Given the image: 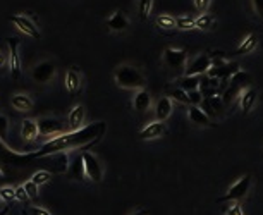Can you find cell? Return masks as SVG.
<instances>
[{
	"label": "cell",
	"instance_id": "43",
	"mask_svg": "<svg viewBox=\"0 0 263 215\" xmlns=\"http://www.w3.org/2000/svg\"><path fill=\"white\" fill-rule=\"evenodd\" d=\"M6 64H9L6 56H4V53H0V69H4V67H6Z\"/></svg>",
	"mask_w": 263,
	"mask_h": 215
},
{
	"label": "cell",
	"instance_id": "34",
	"mask_svg": "<svg viewBox=\"0 0 263 215\" xmlns=\"http://www.w3.org/2000/svg\"><path fill=\"white\" fill-rule=\"evenodd\" d=\"M178 30H194V19L189 16H178Z\"/></svg>",
	"mask_w": 263,
	"mask_h": 215
},
{
	"label": "cell",
	"instance_id": "13",
	"mask_svg": "<svg viewBox=\"0 0 263 215\" xmlns=\"http://www.w3.org/2000/svg\"><path fill=\"white\" fill-rule=\"evenodd\" d=\"M53 76H55V66L50 61H43L36 64L33 71H31V77H33L36 83H42V85L50 83V81L53 79Z\"/></svg>",
	"mask_w": 263,
	"mask_h": 215
},
{
	"label": "cell",
	"instance_id": "33",
	"mask_svg": "<svg viewBox=\"0 0 263 215\" xmlns=\"http://www.w3.org/2000/svg\"><path fill=\"white\" fill-rule=\"evenodd\" d=\"M0 198L4 200V203H11V201H14L16 200V187H11V186L0 187Z\"/></svg>",
	"mask_w": 263,
	"mask_h": 215
},
{
	"label": "cell",
	"instance_id": "10",
	"mask_svg": "<svg viewBox=\"0 0 263 215\" xmlns=\"http://www.w3.org/2000/svg\"><path fill=\"white\" fill-rule=\"evenodd\" d=\"M201 111L210 119H217L224 116L225 103L222 100V95H214V97H203V102L199 103Z\"/></svg>",
	"mask_w": 263,
	"mask_h": 215
},
{
	"label": "cell",
	"instance_id": "39",
	"mask_svg": "<svg viewBox=\"0 0 263 215\" xmlns=\"http://www.w3.org/2000/svg\"><path fill=\"white\" fill-rule=\"evenodd\" d=\"M188 97H189V105H199L203 102V93L199 90L188 91Z\"/></svg>",
	"mask_w": 263,
	"mask_h": 215
},
{
	"label": "cell",
	"instance_id": "20",
	"mask_svg": "<svg viewBox=\"0 0 263 215\" xmlns=\"http://www.w3.org/2000/svg\"><path fill=\"white\" fill-rule=\"evenodd\" d=\"M172 111H174V103H172V98H169L167 95L158 100L157 105H155V116H157L158 121L165 122L167 119L172 116Z\"/></svg>",
	"mask_w": 263,
	"mask_h": 215
},
{
	"label": "cell",
	"instance_id": "11",
	"mask_svg": "<svg viewBox=\"0 0 263 215\" xmlns=\"http://www.w3.org/2000/svg\"><path fill=\"white\" fill-rule=\"evenodd\" d=\"M210 67H212V57L208 56V53H199V56H196L191 62L188 64V66H186L184 74L201 76V74H207Z\"/></svg>",
	"mask_w": 263,
	"mask_h": 215
},
{
	"label": "cell",
	"instance_id": "14",
	"mask_svg": "<svg viewBox=\"0 0 263 215\" xmlns=\"http://www.w3.org/2000/svg\"><path fill=\"white\" fill-rule=\"evenodd\" d=\"M38 131L42 136H59L64 132V126L61 124L59 119H52V117H45L38 121Z\"/></svg>",
	"mask_w": 263,
	"mask_h": 215
},
{
	"label": "cell",
	"instance_id": "27",
	"mask_svg": "<svg viewBox=\"0 0 263 215\" xmlns=\"http://www.w3.org/2000/svg\"><path fill=\"white\" fill-rule=\"evenodd\" d=\"M201 76H188L184 74L183 77H179V79H176V85L179 86V88H183L184 91H194V90H199V85H201Z\"/></svg>",
	"mask_w": 263,
	"mask_h": 215
},
{
	"label": "cell",
	"instance_id": "1",
	"mask_svg": "<svg viewBox=\"0 0 263 215\" xmlns=\"http://www.w3.org/2000/svg\"><path fill=\"white\" fill-rule=\"evenodd\" d=\"M105 131H107V124L103 121H98L90 126L79 127L76 131L62 132V135L53 136L52 140L43 143L40 146V150L30 153V158H42L50 153L69 152V150H76V148H88V146L98 143L103 138Z\"/></svg>",
	"mask_w": 263,
	"mask_h": 215
},
{
	"label": "cell",
	"instance_id": "46",
	"mask_svg": "<svg viewBox=\"0 0 263 215\" xmlns=\"http://www.w3.org/2000/svg\"><path fill=\"white\" fill-rule=\"evenodd\" d=\"M2 179H4V172L0 171V181H2Z\"/></svg>",
	"mask_w": 263,
	"mask_h": 215
},
{
	"label": "cell",
	"instance_id": "17",
	"mask_svg": "<svg viewBox=\"0 0 263 215\" xmlns=\"http://www.w3.org/2000/svg\"><path fill=\"white\" fill-rule=\"evenodd\" d=\"M81 85H83L81 71L76 66L69 67V71L66 72V90L69 91L71 95H76L81 91Z\"/></svg>",
	"mask_w": 263,
	"mask_h": 215
},
{
	"label": "cell",
	"instance_id": "6",
	"mask_svg": "<svg viewBox=\"0 0 263 215\" xmlns=\"http://www.w3.org/2000/svg\"><path fill=\"white\" fill-rule=\"evenodd\" d=\"M249 186H251V176L244 174V176L238 182H234L232 186L227 190V193L224 196H220L219 201H241L244 196L248 195Z\"/></svg>",
	"mask_w": 263,
	"mask_h": 215
},
{
	"label": "cell",
	"instance_id": "22",
	"mask_svg": "<svg viewBox=\"0 0 263 215\" xmlns=\"http://www.w3.org/2000/svg\"><path fill=\"white\" fill-rule=\"evenodd\" d=\"M84 117H86L84 107L83 105H76V107L69 112V117H67V124H69L71 131H76V129H79V127H83Z\"/></svg>",
	"mask_w": 263,
	"mask_h": 215
},
{
	"label": "cell",
	"instance_id": "3",
	"mask_svg": "<svg viewBox=\"0 0 263 215\" xmlns=\"http://www.w3.org/2000/svg\"><path fill=\"white\" fill-rule=\"evenodd\" d=\"M249 83H251V77H249L248 72H244L241 69L236 72V74L229 79V85L225 86L224 91H222V100H224L225 107L241 97L243 91L249 88Z\"/></svg>",
	"mask_w": 263,
	"mask_h": 215
},
{
	"label": "cell",
	"instance_id": "5",
	"mask_svg": "<svg viewBox=\"0 0 263 215\" xmlns=\"http://www.w3.org/2000/svg\"><path fill=\"white\" fill-rule=\"evenodd\" d=\"M19 38L16 36H11L7 38V47H9V56H7V66L9 72H11L12 79H19L21 72H22V64H21V56H19Z\"/></svg>",
	"mask_w": 263,
	"mask_h": 215
},
{
	"label": "cell",
	"instance_id": "28",
	"mask_svg": "<svg viewBox=\"0 0 263 215\" xmlns=\"http://www.w3.org/2000/svg\"><path fill=\"white\" fill-rule=\"evenodd\" d=\"M11 105L19 112H28L33 109V100H31V97H28V95L17 93L11 98Z\"/></svg>",
	"mask_w": 263,
	"mask_h": 215
},
{
	"label": "cell",
	"instance_id": "35",
	"mask_svg": "<svg viewBox=\"0 0 263 215\" xmlns=\"http://www.w3.org/2000/svg\"><path fill=\"white\" fill-rule=\"evenodd\" d=\"M7 132H9V119L7 116L0 114V141H4V143H6Z\"/></svg>",
	"mask_w": 263,
	"mask_h": 215
},
{
	"label": "cell",
	"instance_id": "44",
	"mask_svg": "<svg viewBox=\"0 0 263 215\" xmlns=\"http://www.w3.org/2000/svg\"><path fill=\"white\" fill-rule=\"evenodd\" d=\"M133 215H148V212H147V210H138V212L133 213Z\"/></svg>",
	"mask_w": 263,
	"mask_h": 215
},
{
	"label": "cell",
	"instance_id": "25",
	"mask_svg": "<svg viewBox=\"0 0 263 215\" xmlns=\"http://www.w3.org/2000/svg\"><path fill=\"white\" fill-rule=\"evenodd\" d=\"M258 47V35L255 33H249L246 38L243 40L241 45L236 48L234 56H246V53H251L255 52V48Z\"/></svg>",
	"mask_w": 263,
	"mask_h": 215
},
{
	"label": "cell",
	"instance_id": "31",
	"mask_svg": "<svg viewBox=\"0 0 263 215\" xmlns=\"http://www.w3.org/2000/svg\"><path fill=\"white\" fill-rule=\"evenodd\" d=\"M152 9H153V0H138V12L141 21H148L150 14H152Z\"/></svg>",
	"mask_w": 263,
	"mask_h": 215
},
{
	"label": "cell",
	"instance_id": "24",
	"mask_svg": "<svg viewBox=\"0 0 263 215\" xmlns=\"http://www.w3.org/2000/svg\"><path fill=\"white\" fill-rule=\"evenodd\" d=\"M40 131H38V122H35L33 119H24L21 122V136L26 141H33L38 138Z\"/></svg>",
	"mask_w": 263,
	"mask_h": 215
},
{
	"label": "cell",
	"instance_id": "2",
	"mask_svg": "<svg viewBox=\"0 0 263 215\" xmlns=\"http://www.w3.org/2000/svg\"><path fill=\"white\" fill-rule=\"evenodd\" d=\"M114 79L117 86L124 90H141L144 86V76L141 74V71L129 66V64L117 67L114 72Z\"/></svg>",
	"mask_w": 263,
	"mask_h": 215
},
{
	"label": "cell",
	"instance_id": "36",
	"mask_svg": "<svg viewBox=\"0 0 263 215\" xmlns=\"http://www.w3.org/2000/svg\"><path fill=\"white\" fill-rule=\"evenodd\" d=\"M22 213H24V215H52L47 208L38 207V205H31V207L24 208V210H22Z\"/></svg>",
	"mask_w": 263,
	"mask_h": 215
},
{
	"label": "cell",
	"instance_id": "41",
	"mask_svg": "<svg viewBox=\"0 0 263 215\" xmlns=\"http://www.w3.org/2000/svg\"><path fill=\"white\" fill-rule=\"evenodd\" d=\"M227 215H244L239 201H232V205H230L229 210H227Z\"/></svg>",
	"mask_w": 263,
	"mask_h": 215
},
{
	"label": "cell",
	"instance_id": "4",
	"mask_svg": "<svg viewBox=\"0 0 263 215\" xmlns=\"http://www.w3.org/2000/svg\"><path fill=\"white\" fill-rule=\"evenodd\" d=\"M11 22L21 31V33H24L26 36H30V38L38 40L40 36H42V33H40V30H38V22L33 19V12L31 11H26V12H22V14L12 16Z\"/></svg>",
	"mask_w": 263,
	"mask_h": 215
},
{
	"label": "cell",
	"instance_id": "30",
	"mask_svg": "<svg viewBox=\"0 0 263 215\" xmlns=\"http://www.w3.org/2000/svg\"><path fill=\"white\" fill-rule=\"evenodd\" d=\"M214 22H215L214 16L203 12V14H199L196 19H194V28L196 30H210L212 26H214Z\"/></svg>",
	"mask_w": 263,
	"mask_h": 215
},
{
	"label": "cell",
	"instance_id": "12",
	"mask_svg": "<svg viewBox=\"0 0 263 215\" xmlns=\"http://www.w3.org/2000/svg\"><path fill=\"white\" fill-rule=\"evenodd\" d=\"M164 62L170 69H184L188 62V52L181 48H165L164 52Z\"/></svg>",
	"mask_w": 263,
	"mask_h": 215
},
{
	"label": "cell",
	"instance_id": "21",
	"mask_svg": "<svg viewBox=\"0 0 263 215\" xmlns=\"http://www.w3.org/2000/svg\"><path fill=\"white\" fill-rule=\"evenodd\" d=\"M256 100H258V91L249 86V88L243 91L241 97H239V107H241V111L244 114H248L253 107H255Z\"/></svg>",
	"mask_w": 263,
	"mask_h": 215
},
{
	"label": "cell",
	"instance_id": "7",
	"mask_svg": "<svg viewBox=\"0 0 263 215\" xmlns=\"http://www.w3.org/2000/svg\"><path fill=\"white\" fill-rule=\"evenodd\" d=\"M45 158L48 162V172L52 174H66L69 172V166H71V160H69V153L67 152H57V153H50L45 155Z\"/></svg>",
	"mask_w": 263,
	"mask_h": 215
},
{
	"label": "cell",
	"instance_id": "37",
	"mask_svg": "<svg viewBox=\"0 0 263 215\" xmlns=\"http://www.w3.org/2000/svg\"><path fill=\"white\" fill-rule=\"evenodd\" d=\"M24 187H26V191H28V195H30V198L31 200H38V196H40V193H38V184H35L33 181H26L24 182Z\"/></svg>",
	"mask_w": 263,
	"mask_h": 215
},
{
	"label": "cell",
	"instance_id": "18",
	"mask_svg": "<svg viewBox=\"0 0 263 215\" xmlns=\"http://www.w3.org/2000/svg\"><path fill=\"white\" fill-rule=\"evenodd\" d=\"M107 26L108 30L114 31V33H122V31L129 28V19L126 17V14L122 11H115L114 14L107 19Z\"/></svg>",
	"mask_w": 263,
	"mask_h": 215
},
{
	"label": "cell",
	"instance_id": "26",
	"mask_svg": "<svg viewBox=\"0 0 263 215\" xmlns=\"http://www.w3.org/2000/svg\"><path fill=\"white\" fill-rule=\"evenodd\" d=\"M165 95L172 100L179 103H184V105H189V97H188V91H184L183 88H179L176 83L172 85H167L165 86Z\"/></svg>",
	"mask_w": 263,
	"mask_h": 215
},
{
	"label": "cell",
	"instance_id": "15",
	"mask_svg": "<svg viewBox=\"0 0 263 215\" xmlns=\"http://www.w3.org/2000/svg\"><path fill=\"white\" fill-rule=\"evenodd\" d=\"M167 132V126L164 124V121H153L150 122L148 126H144L141 131H139V140H157V138H162Z\"/></svg>",
	"mask_w": 263,
	"mask_h": 215
},
{
	"label": "cell",
	"instance_id": "23",
	"mask_svg": "<svg viewBox=\"0 0 263 215\" xmlns=\"http://www.w3.org/2000/svg\"><path fill=\"white\" fill-rule=\"evenodd\" d=\"M150 105H152V95H150V91L144 88L138 90V93H136L133 98V107L138 112H144L150 109Z\"/></svg>",
	"mask_w": 263,
	"mask_h": 215
},
{
	"label": "cell",
	"instance_id": "29",
	"mask_svg": "<svg viewBox=\"0 0 263 215\" xmlns=\"http://www.w3.org/2000/svg\"><path fill=\"white\" fill-rule=\"evenodd\" d=\"M69 174L74 181H84V164H83V155H78L72 160V164L69 166Z\"/></svg>",
	"mask_w": 263,
	"mask_h": 215
},
{
	"label": "cell",
	"instance_id": "19",
	"mask_svg": "<svg viewBox=\"0 0 263 215\" xmlns=\"http://www.w3.org/2000/svg\"><path fill=\"white\" fill-rule=\"evenodd\" d=\"M155 26L158 31L164 35H174L178 31V21H176L174 16L170 14H160L155 19Z\"/></svg>",
	"mask_w": 263,
	"mask_h": 215
},
{
	"label": "cell",
	"instance_id": "16",
	"mask_svg": "<svg viewBox=\"0 0 263 215\" xmlns=\"http://www.w3.org/2000/svg\"><path fill=\"white\" fill-rule=\"evenodd\" d=\"M188 119L199 127H214V119H210L205 112L201 111L199 105H189L188 109Z\"/></svg>",
	"mask_w": 263,
	"mask_h": 215
},
{
	"label": "cell",
	"instance_id": "45",
	"mask_svg": "<svg viewBox=\"0 0 263 215\" xmlns=\"http://www.w3.org/2000/svg\"><path fill=\"white\" fill-rule=\"evenodd\" d=\"M0 212H6V208H4V200L0 198Z\"/></svg>",
	"mask_w": 263,
	"mask_h": 215
},
{
	"label": "cell",
	"instance_id": "8",
	"mask_svg": "<svg viewBox=\"0 0 263 215\" xmlns=\"http://www.w3.org/2000/svg\"><path fill=\"white\" fill-rule=\"evenodd\" d=\"M83 164H84V176L88 181L93 182H100L103 177V171L102 166H100L98 158L95 157L92 152H83Z\"/></svg>",
	"mask_w": 263,
	"mask_h": 215
},
{
	"label": "cell",
	"instance_id": "32",
	"mask_svg": "<svg viewBox=\"0 0 263 215\" xmlns=\"http://www.w3.org/2000/svg\"><path fill=\"white\" fill-rule=\"evenodd\" d=\"M50 179H52V172H48V171H38V172L33 174V177H31V181H33L35 184H38V186L47 184Z\"/></svg>",
	"mask_w": 263,
	"mask_h": 215
},
{
	"label": "cell",
	"instance_id": "9",
	"mask_svg": "<svg viewBox=\"0 0 263 215\" xmlns=\"http://www.w3.org/2000/svg\"><path fill=\"white\" fill-rule=\"evenodd\" d=\"M238 71H239L238 64L225 61V62H220V64H214V66L208 69L207 74L210 76V77H219V79L222 81V86H224Z\"/></svg>",
	"mask_w": 263,
	"mask_h": 215
},
{
	"label": "cell",
	"instance_id": "42",
	"mask_svg": "<svg viewBox=\"0 0 263 215\" xmlns=\"http://www.w3.org/2000/svg\"><path fill=\"white\" fill-rule=\"evenodd\" d=\"M251 2H253V9H255V12L263 19V0H251Z\"/></svg>",
	"mask_w": 263,
	"mask_h": 215
},
{
	"label": "cell",
	"instance_id": "40",
	"mask_svg": "<svg viewBox=\"0 0 263 215\" xmlns=\"http://www.w3.org/2000/svg\"><path fill=\"white\" fill-rule=\"evenodd\" d=\"M194 7H196L198 12H207L208 7H210V0H194Z\"/></svg>",
	"mask_w": 263,
	"mask_h": 215
},
{
	"label": "cell",
	"instance_id": "38",
	"mask_svg": "<svg viewBox=\"0 0 263 215\" xmlns=\"http://www.w3.org/2000/svg\"><path fill=\"white\" fill-rule=\"evenodd\" d=\"M16 200L17 201H21V203H26V201H30V195H28V191H26V187L24 184H21V186H17L16 187Z\"/></svg>",
	"mask_w": 263,
	"mask_h": 215
}]
</instances>
